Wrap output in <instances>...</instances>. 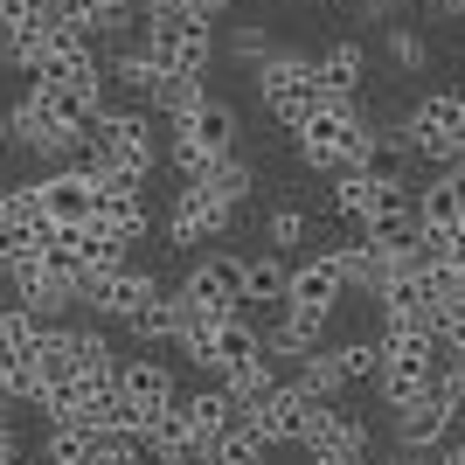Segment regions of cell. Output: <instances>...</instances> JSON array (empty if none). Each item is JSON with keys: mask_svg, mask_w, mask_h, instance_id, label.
Wrapping results in <instances>:
<instances>
[{"mask_svg": "<svg viewBox=\"0 0 465 465\" xmlns=\"http://www.w3.org/2000/svg\"><path fill=\"white\" fill-rule=\"evenodd\" d=\"M251 424H257V438H264V445H306V424H312V396L299 382H278L272 396H264V403L251 410Z\"/></svg>", "mask_w": 465, "mask_h": 465, "instance_id": "cell-12", "label": "cell"}, {"mask_svg": "<svg viewBox=\"0 0 465 465\" xmlns=\"http://www.w3.org/2000/svg\"><path fill=\"white\" fill-rule=\"evenodd\" d=\"M445 181H451V202H459V223H465V167H445Z\"/></svg>", "mask_w": 465, "mask_h": 465, "instance_id": "cell-42", "label": "cell"}, {"mask_svg": "<svg viewBox=\"0 0 465 465\" xmlns=\"http://www.w3.org/2000/svg\"><path fill=\"white\" fill-rule=\"evenodd\" d=\"M292 382L306 389L312 403H341V396H348V382H341V369H333V348H312L306 361L292 369Z\"/></svg>", "mask_w": 465, "mask_h": 465, "instance_id": "cell-28", "label": "cell"}, {"mask_svg": "<svg viewBox=\"0 0 465 465\" xmlns=\"http://www.w3.org/2000/svg\"><path fill=\"white\" fill-rule=\"evenodd\" d=\"M167 133L194 139V146H202V153H215V160H230V153H236V133H243V112H236L230 97H215V91H209L188 118H181V125H167Z\"/></svg>", "mask_w": 465, "mask_h": 465, "instance_id": "cell-15", "label": "cell"}, {"mask_svg": "<svg viewBox=\"0 0 465 465\" xmlns=\"http://www.w3.org/2000/svg\"><path fill=\"white\" fill-rule=\"evenodd\" d=\"M230 223H236L230 202H215L209 188H181L174 209H167V243L202 257V243H223V236H230Z\"/></svg>", "mask_w": 465, "mask_h": 465, "instance_id": "cell-9", "label": "cell"}, {"mask_svg": "<svg viewBox=\"0 0 465 465\" xmlns=\"http://www.w3.org/2000/svg\"><path fill=\"white\" fill-rule=\"evenodd\" d=\"M42 465H91V430H84V424H49V438H42Z\"/></svg>", "mask_w": 465, "mask_h": 465, "instance_id": "cell-34", "label": "cell"}, {"mask_svg": "<svg viewBox=\"0 0 465 465\" xmlns=\"http://www.w3.org/2000/svg\"><path fill=\"white\" fill-rule=\"evenodd\" d=\"M396 125H403L410 153L430 160L438 174H445V167H465V91H424Z\"/></svg>", "mask_w": 465, "mask_h": 465, "instance_id": "cell-1", "label": "cell"}, {"mask_svg": "<svg viewBox=\"0 0 465 465\" xmlns=\"http://www.w3.org/2000/svg\"><path fill=\"white\" fill-rule=\"evenodd\" d=\"M257 354H264V333H257L251 312L215 320V333H209V375H230V369H243V361H257Z\"/></svg>", "mask_w": 465, "mask_h": 465, "instance_id": "cell-20", "label": "cell"}, {"mask_svg": "<svg viewBox=\"0 0 465 465\" xmlns=\"http://www.w3.org/2000/svg\"><path fill=\"white\" fill-rule=\"evenodd\" d=\"M382 49H389V63H396V77H424L430 70V42L417 35V28H403V21H389Z\"/></svg>", "mask_w": 465, "mask_h": 465, "instance_id": "cell-30", "label": "cell"}, {"mask_svg": "<svg viewBox=\"0 0 465 465\" xmlns=\"http://www.w3.org/2000/svg\"><path fill=\"white\" fill-rule=\"evenodd\" d=\"M306 236H312V215L299 209V202H278V209L264 215V243H272L278 257H292L299 243H306Z\"/></svg>", "mask_w": 465, "mask_h": 465, "instance_id": "cell-29", "label": "cell"}, {"mask_svg": "<svg viewBox=\"0 0 465 465\" xmlns=\"http://www.w3.org/2000/svg\"><path fill=\"white\" fill-rule=\"evenodd\" d=\"M438 7V21H465V0H430Z\"/></svg>", "mask_w": 465, "mask_h": 465, "instance_id": "cell-45", "label": "cell"}, {"mask_svg": "<svg viewBox=\"0 0 465 465\" xmlns=\"http://www.w3.org/2000/svg\"><path fill=\"white\" fill-rule=\"evenodd\" d=\"M7 272H15V264H7V251H0V285H7Z\"/></svg>", "mask_w": 465, "mask_h": 465, "instance_id": "cell-48", "label": "cell"}, {"mask_svg": "<svg viewBox=\"0 0 465 465\" xmlns=\"http://www.w3.org/2000/svg\"><path fill=\"white\" fill-rule=\"evenodd\" d=\"M181 410H188V424H194V445H215L223 430L243 424V410L230 403V389H223V382H215V389H188V396H181Z\"/></svg>", "mask_w": 465, "mask_h": 465, "instance_id": "cell-22", "label": "cell"}, {"mask_svg": "<svg viewBox=\"0 0 465 465\" xmlns=\"http://www.w3.org/2000/svg\"><path fill=\"white\" fill-rule=\"evenodd\" d=\"M160 299V278L146 272V264H118V272H97V278H84V292H77V306H91L97 320H133L139 306H153Z\"/></svg>", "mask_w": 465, "mask_h": 465, "instance_id": "cell-8", "label": "cell"}, {"mask_svg": "<svg viewBox=\"0 0 465 465\" xmlns=\"http://www.w3.org/2000/svg\"><path fill=\"white\" fill-rule=\"evenodd\" d=\"M21 465H42V459H21Z\"/></svg>", "mask_w": 465, "mask_h": 465, "instance_id": "cell-49", "label": "cell"}, {"mask_svg": "<svg viewBox=\"0 0 465 465\" xmlns=\"http://www.w3.org/2000/svg\"><path fill=\"white\" fill-rule=\"evenodd\" d=\"M188 7H194V15H202V21H215V15H230V0H188Z\"/></svg>", "mask_w": 465, "mask_h": 465, "instance_id": "cell-44", "label": "cell"}, {"mask_svg": "<svg viewBox=\"0 0 465 465\" xmlns=\"http://www.w3.org/2000/svg\"><path fill=\"white\" fill-rule=\"evenodd\" d=\"M118 403H125V430H146L160 417V410L181 403V382L167 361H153V354H133V361H118Z\"/></svg>", "mask_w": 465, "mask_h": 465, "instance_id": "cell-6", "label": "cell"}, {"mask_svg": "<svg viewBox=\"0 0 465 465\" xmlns=\"http://www.w3.org/2000/svg\"><path fill=\"white\" fill-rule=\"evenodd\" d=\"M306 459H369L375 451V430L361 410L348 403H312V424H306Z\"/></svg>", "mask_w": 465, "mask_h": 465, "instance_id": "cell-7", "label": "cell"}, {"mask_svg": "<svg viewBox=\"0 0 465 465\" xmlns=\"http://www.w3.org/2000/svg\"><path fill=\"white\" fill-rule=\"evenodd\" d=\"M312 70H320V91L327 97H361V84H369V49H361V42H327V49H320V56H312Z\"/></svg>", "mask_w": 465, "mask_h": 465, "instance_id": "cell-18", "label": "cell"}, {"mask_svg": "<svg viewBox=\"0 0 465 465\" xmlns=\"http://www.w3.org/2000/svg\"><path fill=\"white\" fill-rule=\"evenodd\" d=\"M42 341V320L28 306H0V361H15V354H35Z\"/></svg>", "mask_w": 465, "mask_h": 465, "instance_id": "cell-33", "label": "cell"}, {"mask_svg": "<svg viewBox=\"0 0 465 465\" xmlns=\"http://www.w3.org/2000/svg\"><path fill=\"white\" fill-rule=\"evenodd\" d=\"M139 49H146L167 77H209L215 21H202V15H146L139 21Z\"/></svg>", "mask_w": 465, "mask_h": 465, "instance_id": "cell-3", "label": "cell"}, {"mask_svg": "<svg viewBox=\"0 0 465 465\" xmlns=\"http://www.w3.org/2000/svg\"><path fill=\"white\" fill-rule=\"evenodd\" d=\"M91 465H153L146 445H139L133 430H97L91 438Z\"/></svg>", "mask_w": 465, "mask_h": 465, "instance_id": "cell-35", "label": "cell"}, {"mask_svg": "<svg viewBox=\"0 0 465 465\" xmlns=\"http://www.w3.org/2000/svg\"><path fill=\"white\" fill-rule=\"evenodd\" d=\"M104 77H118L125 91L139 97V104H153V97H160V84H167V70H160V63H153V56H146V49L133 42V49H125V56H118L112 70H104Z\"/></svg>", "mask_w": 465, "mask_h": 465, "instance_id": "cell-27", "label": "cell"}, {"mask_svg": "<svg viewBox=\"0 0 465 465\" xmlns=\"http://www.w3.org/2000/svg\"><path fill=\"white\" fill-rule=\"evenodd\" d=\"M333 348V369H341V382H375L382 375V333H348V341H327Z\"/></svg>", "mask_w": 465, "mask_h": 465, "instance_id": "cell-23", "label": "cell"}, {"mask_svg": "<svg viewBox=\"0 0 465 465\" xmlns=\"http://www.w3.org/2000/svg\"><path fill=\"white\" fill-rule=\"evenodd\" d=\"M15 28H49V7L42 0H0V35H15Z\"/></svg>", "mask_w": 465, "mask_h": 465, "instance_id": "cell-38", "label": "cell"}, {"mask_svg": "<svg viewBox=\"0 0 465 465\" xmlns=\"http://www.w3.org/2000/svg\"><path fill=\"white\" fill-rule=\"evenodd\" d=\"M28 104H35L49 125H63L70 139H84L104 112V91H84V84H28Z\"/></svg>", "mask_w": 465, "mask_h": 465, "instance_id": "cell-14", "label": "cell"}, {"mask_svg": "<svg viewBox=\"0 0 465 465\" xmlns=\"http://www.w3.org/2000/svg\"><path fill=\"white\" fill-rule=\"evenodd\" d=\"M139 445H146V459L153 465H194L202 459V445H194V424H188V410H160L153 424L139 430Z\"/></svg>", "mask_w": 465, "mask_h": 465, "instance_id": "cell-19", "label": "cell"}, {"mask_svg": "<svg viewBox=\"0 0 465 465\" xmlns=\"http://www.w3.org/2000/svg\"><path fill=\"white\" fill-rule=\"evenodd\" d=\"M125 327H133L139 348H146V341H167V348H174V341H181V292H160L153 306H139Z\"/></svg>", "mask_w": 465, "mask_h": 465, "instance_id": "cell-26", "label": "cell"}, {"mask_svg": "<svg viewBox=\"0 0 465 465\" xmlns=\"http://www.w3.org/2000/svg\"><path fill=\"white\" fill-rule=\"evenodd\" d=\"M28 451H21V430H15V417H0V465H21Z\"/></svg>", "mask_w": 465, "mask_h": 465, "instance_id": "cell-40", "label": "cell"}, {"mask_svg": "<svg viewBox=\"0 0 465 465\" xmlns=\"http://www.w3.org/2000/svg\"><path fill=\"white\" fill-rule=\"evenodd\" d=\"M382 194H389V181H369L361 167H341V174H333V188H327V209L341 215V223H354V230H361V223L382 209Z\"/></svg>", "mask_w": 465, "mask_h": 465, "instance_id": "cell-21", "label": "cell"}, {"mask_svg": "<svg viewBox=\"0 0 465 465\" xmlns=\"http://www.w3.org/2000/svg\"><path fill=\"white\" fill-rule=\"evenodd\" d=\"M202 97H209V91H202V77H167V84H160V97L146 104V112H153L160 125H181V118H188Z\"/></svg>", "mask_w": 465, "mask_h": 465, "instance_id": "cell-32", "label": "cell"}, {"mask_svg": "<svg viewBox=\"0 0 465 465\" xmlns=\"http://www.w3.org/2000/svg\"><path fill=\"white\" fill-rule=\"evenodd\" d=\"M257 97H264V112L285 125V133H299L320 104H327V91H320V70H312L306 49H278L272 63H257Z\"/></svg>", "mask_w": 465, "mask_h": 465, "instance_id": "cell-4", "label": "cell"}, {"mask_svg": "<svg viewBox=\"0 0 465 465\" xmlns=\"http://www.w3.org/2000/svg\"><path fill=\"white\" fill-rule=\"evenodd\" d=\"M354 167H361L369 181H389V188H410V174H417V153H410L403 125H369V139H361Z\"/></svg>", "mask_w": 465, "mask_h": 465, "instance_id": "cell-17", "label": "cell"}, {"mask_svg": "<svg viewBox=\"0 0 465 465\" xmlns=\"http://www.w3.org/2000/svg\"><path fill=\"white\" fill-rule=\"evenodd\" d=\"M42 7H49V28H77V35L97 42V7L104 0H42Z\"/></svg>", "mask_w": 465, "mask_h": 465, "instance_id": "cell-36", "label": "cell"}, {"mask_svg": "<svg viewBox=\"0 0 465 465\" xmlns=\"http://www.w3.org/2000/svg\"><path fill=\"white\" fill-rule=\"evenodd\" d=\"M42 215H49L56 230H91L97 181L84 174V167H56V174H42Z\"/></svg>", "mask_w": 465, "mask_h": 465, "instance_id": "cell-13", "label": "cell"}, {"mask_svg": "<svg viewBox=\"0 0 465 465\" xmlns=\"http://www.w3.org/2000/svg\"><path fill=\"white\" fill-rule=\"evenodd\" d=\"M0 403H15V375H7V361H0Z\"/></svg>", "mask_w": 465, "mask_h": 465, "instance_id": "cell-46", "label": "cell"}, {"mask_svg": "<svg viewBox=\"0 0 465 465\" xmlns=\"http://www.w3.org/2000/svg\"><path fill=\"white\" fill-rule=\"evenodd\" d=\"M445 264L465 278V230H451V236H445Z\"/></svg>", "mask_w": 465, "mask_h": 465, "instance_id": "cell-41", "label": "cell"}, {"mask_svg": "<svg viewBox=\"0 0 465 465\" xmlns=\"http://www.w3.org/2000/svg\"><path fill=\"white\" fill-rule=\"evenodd\" d=\"M445 451H451V459H459V465H465V410H459V424H451V438H445Z\"/></svg>", "mask_w": 465, "mask_h": 465, "instance_id": "cell-43", "label": "cell"}, {"mask_svg": "<svg viewBox=\"0 0 465 465\" xmlns=\"http://www.w3.org/2000/svg\"><path fill=\"white\" fill-rule=\"evenodd\" d=\"M264 459H272V445H264V438H257V424L243 417V424L223 430L215 445H202V459H194V465H264Z\"/></svg>", "mask_w": 465, "mask_h": 465, "instance_id": "cell-24", "label": "cell"}, {"mask_svg": "<svg viewBox=\"0 0 465 465\" xmlns=\"http://www.w3.org/2000/svg\"><path fill=\"white\" fill-rule=\"evenodd\" d=\"M438 341H445V348H459V354H465V299H451V306L438 312Z\"/></svg>", "mask_w": 465, "mask_h": 465, "instance_id": "cell-39", "label": "cell"}, {"mask_svg": "<svg viewBox=\"0 0 465 465\" xmlns=\"http://www.w3.org/2000/svg\"><path fill=\"white\" fill-rule=\"evenodd\" d=\"M133 7H146V0H133Z\"/></svg>", "mask_w": 465, "mask_h": 465, "instance_id": "cell-50", "label": "cell"}, {"mask_svg": "<svg viewBox=\"0 0 465 465\" xmlns=\"http://www.w3.org/2000/svg\"><path fill=\"white\" fill-rule=\"evenodd\" d=\"M312 465H369V459H312Z\"/></svg>", "mask_w": 465, "mask_h": 465, "instance_id": "cell-47", "label": "cell"}, {"mask_svg": "<svg viewBox=\"0 0 465 465\" xmlns=\"http://www.w3.org/2000/svg\"><path fill=\"white\" fill-rule=\"evenodd\" d=\"M215 382L230 389V403L243 410V417H251V410H257V403H264V396L278 389V361H264V354H257V361H243V369H230V375H215Z\"/></svg>", "mask_w": 465, "mask_h": 465, "instance_id": "cell-25", "label": "cell"}, {"mask_svg": "<svg viewBox=\"0 0 465 465\" xmlns=\"http://www.w3.org/2000/svg\"><path fill=\"white\" fill-rule=\"evenodd\" d=\"M445 459H451V451H445ZM451 465H459V459H451Z\"/></svg>", "mask_w": 465, "mask_h": 465, "instance_id": "cell-51", "label": "cell"}, {"mask_svg": "<svg viewBox=\"0 0 465 465\" xmlns=\"http://www.w3.org/2000/svg\"><path fill=\"white\" fill-rule=\"evenodd\" d=\"M459 410L445 389H430V396H417V403L389 410V438H396V451H438L451 438V424H459Z\"/></svg>", "mask_w": 465, "mask_h": 465, "instance_id": "cell-10", "label": "cell"}, {"mask_svg": "<svg viewBox=\"0 0 465 465\" xmlns=\"http://www.w3.org/2000/svg\"><path fill=\"white\" fill-rule=\"evenodd\" d=\"M292 306L312 312V320H333V312L348 306V278H341V257L333 251L292 257Z\"/></svg>", "mask_w": 465, "mask_h": 465, "instance_id": "cell-11", "label": "cell"}, {"mask_svg": "<svg viewBox=\"0 0 465 465\" xmlns=\"http://www.w3.org/2000/svg\"><path fill=\"white\" fill-rule=\"evenodd\" d=\"M361 139H369V118H361V104H348V97H327L320 112L292 133V146H299V160H306L312 174H341V167H354V153H361Z\"/></svg>", "mask_w": 465, "mask_h": 465, "instance_id": "cell-2", "label": "cell"}, {"mask_svg": "<svg viewBox=\"0 0 465 465\" xmlns=\"http://www.w3.org/2000/svg\"><path fill=\"white\" fill-rule=\"evenodd\" d=\"M0 139H7V146H21V153H35V160H63V167H70V153H77V139L63 133V125H49L28 97L0 118Z\"/></svg>", "mask_w": 465, "mask_h": 465, "instance_id": "cell-16", "label": "cell"}, {"mask_svg": "<svg viewBox=\"0 0 465 465\" xmlns=\"http://www.w3.org/2000/svg\"><path fill=\"white\" fill-rule=\"evenodd\" d=\"M202 188H209L215 202H230V209H243V202H251V188H257V167H251L243 153H230V160H223V167H215L209 181H202Z\"/></svg>", "mask_w": 465, "mask_h": 465, "instance_id": "cell-31", "label": "cell"}, {"mask_svg": "<svg viewBox=\"0 0 465 465\" xmlns=\"http://www.w3.org/2000/svg\"><path fill=\"white\" fill-rule=\"evenodd\" d=\"M430 354H438V333H382V375H375L382 410L430 396Z\"/></svg>", "mask_w": 465, "mask_h": 465, "instance_id": "cell-5", "label": "cell"}, {"mask_svg": "<svg viewBox=\"0 0 465 465\" xmlns=\"http://www.w3.org/2000/svg\"><path fill=\"white\" fill-rule=\"evenodd\" d=\"M230 56H236V63H251V70H257V63H272V56H278L272 28H264V21H243V28L230 35Z\"/></svg>", "mask_w": 465, "mask_h": 465, "instance_id": "cell-37", "label": "cell"}]
</instances>
